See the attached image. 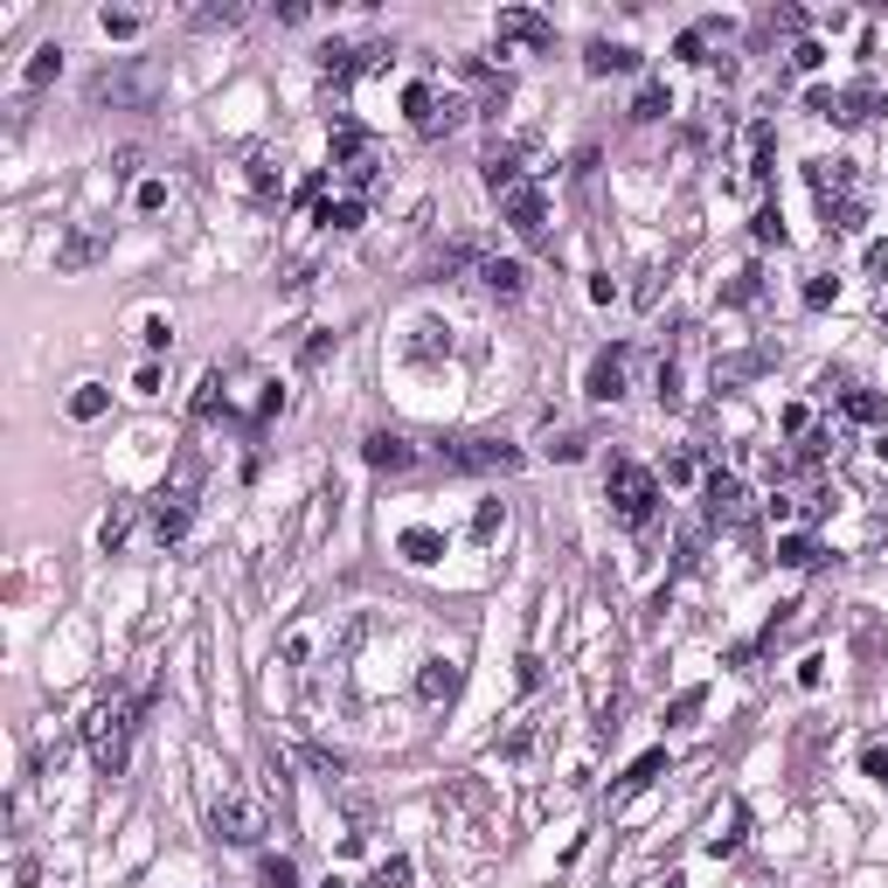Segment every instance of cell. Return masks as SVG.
Returning a JSON list of instances; mask_svg holds the SVG:
<instances>
[{
  "label": "cell",
  "mask_w": 888,
  "mask_h": 888,
  "mask_svg": "<svg viewBox=\"0 0 888 888\" xmlns=\"http://www.w3.org/2000/svg\"><path fill=\"white\" fill-rule=\"evenodd\" d=\"M243 167H251V195H257V202H278V160H271V154H251Z\"/></svg>",
  "instance_id": "cb8c5ba5"
},
{
  "label": "cell",
  "mask_w": 888,
  "mask_h": 888,
  "mask_svg": "<svg viewBox=\"0 0 888 888\" xmlns=\"http://www.w3.org/2000/svg\"><path fill=\"white\" fill-rule=\"evenodd\" d=\"M403 111H410V125L424 132V139H438V132H459L465 125V98L459 90H438V84H410L403 90Z\"/></svg>",
  "instance_id": "277c9868"
},
{
  "label": "cell",
  "mask_w": 888,
  "mask_h": 888,
  "mask_svg": "<svg viewBox=\"0 0 888 888\" xmlns=\"http://www.w3.org/2000/svg\"><path fill=\"white\" fill-rule=\"evenodd\" d=\"M111 174H119V181L139 174V146H119V154H111Z\"/></svg>",
  "instance_id": "f6af8a7d"
},
{
  "label": "cell",
  "mask_w": 888,
  "mask_h": 888,
  "mask_svg": "<svg viewBox=\"0 0 888 888\" xmlns=\"http://www.w3.org/2000/svg\"><path fill=\"white\" fill-rule=\"evenodd\" d=\"M105 403H111V396H105L98 382H77V389H70V403H63V410H70L77 424H98V417H105Z\"/></svg>",
  "instance_id": "7402d4cb"
},
{
  "label": "cell",
  "mask_w": 888,
  "mask_h": 888,
  "mask_svg": "<svg viewBox=\"0 0 888 888\" xmlns=\"http://www.w3.org/2000/svg\"><path fill=\"white\" fill-rule=\"evenodd\" d=\"M583 70H591V77H611V70H638V49H625V42H591V49H583Z\"/></svg>",
  "instance_id": "ac0fdd59"
},
{
  "label": "cell",
  "mask_w": 888,
  "mask_h": 888,
  "mask_svg": "<svg viewBox=\"0 0 888 888\" xmlns=\"http://www.w3.org/2000/svg\"><path fill=\"white\" fill-rule=\"evenodd\" d=\"M778 28H784V35H799V28H805V14H799V8H778V14H764V35H778Z\"/></svg>",
  "instance_id": "ab89813d"
},
{
  "label": "cell",
  "mask_w": 888,
  "mask_h": 888,
  "mask_svg": "<svg viewBox=\"0 0 888 888\" xmlns=\"http://www.w3.org/2000/svg\"><path fill=\"white\" fill-rule=\"evenodd\" d=\"M507 527V500H479V514H472V542H494Z\"/></svg>",
  "instance_id": "f1b7e54d"
},
{
  "label": "cell",
  "mask_w": 888,
  "mask_h": 888,
  "mask_svg": "<svg viewBox=\"0 0 888 888\" xmlns=\"http://www.w3.org/2000/svg\"><path fill=\"white\" fill-rule=\"evenodd\" d=\"M514 465H521V451L500 445V438H459V445H445V472H514Z\"/></svg>",
  "instance_id": "52a82bcc"
},
{
  "label": "cell",
  "mask_w": 888,
  "mask_h": 888,
  "mask_svg": "<svg viewBox=\"0 0 888 888\" xmlns=\"http://www.w3.org/2000/svg\"><path fill=\"white\" fill-rule=\"evenodd\" d=\"M154 535H160V542H181V535H187V507H167V500H160V507H154Z\"/></svg>",
  "instance_id": "4dcf8cb0"
},
{
  "label": "cell",
  "mask_w": 888,
  "mask_h": 888,
  "mask_svg": "<svg viewBox=\"0 0 888 888\" xmlns=\"http://www.w3.org/2000/svg\"><path fill=\"white\" fill-rule=\"evenodd\" d=\"M757 243H784V216L770 209V202H764V209H757Z\"/></svg>",
  "instance_id": "f35d334b"
},
{
  "label": "cell",
  "mask_w": 888,
  "mask_h": 888,
  "mask_svg": "<svg viewBox=\"0 0 888 888\" xmlns=\"http://www.w3.org/2000/svg\"><path fill=\"white\" fill-rule=\"evenodd\" d=\"M396 549H403V562H417V570H424V562L445 556V535H438V527H403V542H396Z\"/></svg>",
  "instance_id": "ffe728a7"
},
{
  "label": "cell",
  "mask_w": 888,
  "mask_h": 888,
  "mask_svg": "<svg viewBox=\"0 0 888 888\" xmlns=\"http://www.w3.org/2000/svg\"><path fill=\"white\" fill-rule=\"evenodd\" d=\"M583 445H591L583 430H562V438H549V459H583Z\"/></svg>",
  "instance_id": "60d3db41"
},
{
  "label": "cell",
  "mask_w": 888,
  "mask_h": 888,
  "mask_svg": "<svg viewBox=\"0 0 888 888\" xmlns=\"http://www.w3.org/2000/svg\"><path fill=\"white\" fill-rule=\"evenodd\" d=\"M604 494H611V514L625 521V527H646V521H653V500H659V479H653L646 465L618 459L611 479H604Z\"/></svg>",
  "instance_id": "3957f363"
},
{
  "label": "cell",
  "mask_w": 888,
  "mask_h": 888,
  "mask_svg": "<svg viewBox=\"0 0 888 888\" xmlns=\"http://www.w3.org/2000/svg\"><path fill=\"white\" fill-rule=\"evenodd\" d=\"M216 834L230 840V847H257L264 840V812L243 799V791H222V799H216Z\"/></svg>",
  "instance_id": "ba28073f"
},
{
  "label": "cell",
  "mask_w": 888,
  "mask_h": 888,
  "mask_svg": "<svg viewBox=\"0 0 888 888\" xmlns=\"http://www.w3.org/2000/svg\"><path fill=\"white\" fill-rule=\"evenodd\" d=\"M708 35H715V22H702V28H688V35H680L673 49L688 56V63H708V56H702V49H708Z\"/></svg>",
  "instance_id": "e575fe53"
},
{
  "label": "cell",
  "mask_w": 888,
  "mask_h": 888,
  "mask_svg": "<svg viewBox=\"0 0 888 888\" xmlns=\"http://www.w3.org/2000/svg\"><path fill=\"white\" fill-rule=\"evenodd\" d=\"M479 278H486V292H494V299H521L527 292V271H521L514 257H486Z\"/></svg>",
  "instance_id": "e0dca14e"
},
{
  "label": "cell",
  "mask_w": 888,
  "mask_h": 888,
  "mask_svg": "<svg viewBox=\"0 0 888 888\" xmlns=\"http://www.w3.org/2000/svg\"><path fill=\"white\" fill-rule=\"evenodd\" d=\"M791 63H799V70H819L826 49H819V42H799V49H791Z\"/></svg>",
  "instance_id": "7dc6e473"
},
{
  "label": "cell",
  "mask_w": 888,
  "mask_h": 888,
  "mask_svg": "<svg viewBox=\"0 0 888 888\" xmlns=\"http://www.w3.org/2000/svg\"><path fill=\"white\" fill-rule=\"evenodd\" d=\"M187 22H195L202 35H216V28H236V22H243V8H236V0H222V8H195Z\"/></svg>",
  "instance_id": "83f0119b"
},
{
  "label": "cell",
  "mask_w": 888,
  "mask_h": 888,
  "mask_svg": "<svg viewBox=\"0 0 888 888\" xmlns=\"http://www.w3.org/2000/svg\"><path fill=\"white\" fill-rule=\"evenodd\" d=\"M847 417H854V424H881L888 410H881V396H867V389H847Z\"/></svg>",
  "instance_id": "1f68e13d"
},
{
  "label": "cell",
  "mask_w": 888,
  "mask_h": 888,
  "mask_svg": "<svg viewBox=\"0 0 888 888\" xmlns=\"http://www.w3.org/2000/svg\"><path fill=\"white\" fill-rule=\"evenodd\" d=\"M500 49H556V22L535 8H500Z\"/></svg>",
  "instance_id": "8fae6325"
},
{
  "label": "cell",
  "mask_w": 888,
  "mask_h": 888,
  "mask_svg": "<svg viewBox=\"0 0 888 888\" xmlns=\"http://www.w3.org/2000/svg\"><path fill=\"white\" fill-rule=\"evenodd\" d=\"M98 257H111V230H98V222H84V230L56 243V271H90Z\"/></svg>",
  "instance_id": "4fadbf2b"
},
{
  "label": "cell",
  "mask_w": 888,
  "mask_h": 888,
  "mask_svg": "<svg viewBox=\"0 0 888 888\" xmlns=\"http://www.w3.org/2000/svg\"><path fill=\"white\" fill-rule=\"evenodd\" d=\"M805 105L819 111V119H834V125H861L867 111H881V98H875L867 84H854V90H812Z\"/></svg>",
  "instance_id": "7c38bea8"
},
{
  "label": "cell",
  "mask_w": 888,
  "mask_h": 888,
  "mask_svg": "<svg viewBox=\"0 0 888 888\" xmlns=\"http://www.w3.org/2000/svg\"><path fill=\"white\" fill-rule=\"evenodd\" d=\"M125 527H132V507H111V514H105V527H98V542H105V549H119V542H125Z\"/></svg>",
  "instance_id": "d590c367"
},
{
  "label": "cell",
  "mask_w": 888,
  "mask_h": 888,
  "mask_svg": "<svg viewBox=\"0 0 888 888\" xmlns=\"http://www.w3.org/2000/svg\"><path fill=\"white\" fill-rule=\"evenodd\" d=\"M257 881H264V888H299V861H292V854H264V861H257Z\"/></svg>",
  "instance_id": "d4e9b609"
},
{
  "label": "cell",
  "mask_w": 888,
  "mask_h": 888,
  "mask_svg": "<svg viewBox=\"0 0 888 888\" xmlns=\"http://www.w3.org/2000/svg\"><path fill=\"white\" fill-rule=\"evenodd\" d=\"M98 22H105V35H111V42H132V35H139V14H132V8H105Z\"/></svg>",
  "instance_id": "d6a6232c"
},
{
  "label": "cell",
  "mask_w": 888,
  "mask_h": 888,
  "mask_svg": "<svg viewBox=\"0 0 888 888\" xmlns=\"http://www.w3.org/2000/svg\"><path fill=\"white\" fill-rule=\"evenodd\" d=\"M750 181H770V119L750 125Z\"/></svg>",
  "instance_id": "4316f807"
},
{
  "label": "cell",
  "mask_w": 888,
  "mask_h": 888,
  "mask_svg": "<svg viewBox=\"0 0 888 888\" xmlns=\"http://www.w3.org/2000/svg\"><path fill=\"white\" fill-rule=\"evenodd\" d=\"M375 881H382V888H410V861H403V854H389L382 867H375Z\"/></svg>",
  "instance_id": "74e56055"
},
{
  "label": "cell",
  "mask_w": 888,
  "mask_h": 888,
  "mask_svg": "<svg viewBox=\"0 0 888 888\" xmlns=\"http://www.w3.org/2000/svg\"><path fill=\"white\" fill-rule=\"evenodd\" d=\"M805 181H812V195L826 202V222H840L847 209H861V202H854V160H812Z\"/></svg>",
  "instance_id": "5b68a950"
},
{
  "label": "cell",
  "mask_w": 888,
  "mask_h": 888,
  "mask_svg": "<svg viewBox=\"0 0 888 888\" xmlns=\"http://www.w3.org/2000/svg\"><path fill=\"white\" fill-rule=\"evenodd\" d=\"M438 348H451V333L438 327V319H424L417 327V354H438Z\"/></svg>",
  "instance_id": "b9f144b4"
},
{
  "label": "cell",
  "mask_w": 888,
  "mask_h": 888,
  "mask_svg": "<svg viewBox=\"0 0 888 888\" xmlns=\"http://www.w3.org/2000/svg\"><path fill=\"white\" fill-rule=\"evenodd\" d=\"M362 195H340V202H327V209H319V222H327V230L333 236H354V230H362Z\"/></svg>",
  "instance_id": "44dd1931"
},
{
  "label": "cell",
  "mask_w": 888,
  "mask_h": 888,
  "mask_svg": "<svg viewBox=\"0 0 888 888\" xmlns=\"http://www.w3.org/2000/svg\"><path fill=\"white\" fill-rule=\"evenodd\" d=\"M56 70H63V42H42V49L28 56V70H22V90H49Z\"/></svg>",
  "instance_id": "d6986e66"
},
{
  "label": "cell",
  "mask_w": 888,
  "mask_h": 888,
  "mask_svg": "<svg viewBox=\"0 0 888 888\" xmlns=\"http://www.w3.org/2000/svg\"><path fill=\"white\" fill-rule=\"evenodd\" d=\"M659 770H667V750H646V757H638V764L625 770V791H646V784L659 778Z\"/></svg>",
  "instance_id": "f546056e"
},
{
  "label": "cell",
  "mask_w": 888,
  "mask_h": 888,
  "mask_svg": "<svg viewBox=\"0 0 888 888\" xmlns=\"http://www.w3.org/2000/svg\"><path fill=\"white\" fill-rule=\"evenodd\" d=\"M722 299H729V306H750V299H757V271H735V285Z\"/></svg>",
  "instance_id": "ee69618b"
},
{
  "label": "cell",
  "mask_w": 888,
  "mask_h": 888,
  "mask_svg": "<svg viewBox=\"0 0 888 888\" xmlns=\"http://www.w3.org/2000/svg\"><path fill=\"white\" fill-rule=\"evenodd\" d=\"M362 459H368L375 472H403L410 459H417V451H410V438H396V430H375V438L362 445Z\"/></svg>",
  "instance_id": "2e32d148"
},
{
  "label": "cell",
  "mask_w": 888,
  "mask_h": 888,
  "mask_svg": "<svg viewBox=\"0 0 888 888\" xmlns=\"http://www.w3.org/2000/svg\"><path fill=\"white\" fill-rule=\"evenodd\" d=\"M867 271H875V278H888V243H867Z\"/></svg>",
  "instance_id": "681fc988"
},
{
  "label": "cell",
  "mask_w": 888,
  "mask_h": 888,
  "mask_svg": "<svg viewBox=\"0 0 888 888\" xmlns=\"http://www.w3.org/2000/svg\"><path fill=\"white\" fill-rule=\"evenodd\" d=\"M834 292H840V285H834V278L819 271V278H812V285H805V306H812V313H819V306H834Z\"/></svg>",
  "instance_id": "7bdbcfd3"
},
{
  "label": "cell",
  "mask_w": 888,
  "mask_h": 888,
  "mask_svg": "<svg viewBox=\"0 0 888 888\" xmlns=\"http://www.w3.org/2000/svg\"><path fill=\"white\" fill-rule=\"evenodd\" d=\"M139 340H146V348H154V354H160V348H167V340H174V327H167V319H146V327H139Z\"/></svg>",
  "instance_id": "bcb514c9"
},
{
  "label": "cell",
  "mask_w": 888,
  "mask_h": 888,
  "mask_svg": "<svg viewBox=\"0 0 888 888\" xmlns=\"http://www.w3.org/2000/svg\"><path fill=\"white\" fill-rule=\"evenodd\" d=\"M583 389H591V403H618L632 389V348H604L591 375H583Z\"/></svg>",
  "instance_id": "30bf717a"
},
{
  "label": "cell",
  "mask_w": 888,
  "mask_h": 888,
  "mask_svg": "<svg viewBox=\"0 0 888 888\" xmlns=\"http://www.w3.org/2000/svg\"><path fill=\"white\" fill-rule=\"evenodd\" d=\"M702 514H708V527H743V521H750V486L735 479V472H708Z\"/></svg>",
  "instance_id": "8992f818"
},
{
  "label": "cell",
  "mask_w": 888,
  "mask_h": 888,
  "mask_svg": "<svg viewBox=\"0 0 888 888\" xmlns=\"http://www.w3.org/2000/svg\"><path fill=\"white\" fill-rule=\"evenodd\" d=\"M132 722H139V702H105V708H90L84 743H90V757H98V770H105V778H119V770H125Z\"/></svg>",
  "instance_id": "6da1fadb"
},
{
  "label": "cell",
  "mask_w": 888,
  "mask_h": 888,
  "mask_svg": "<svg viewBox=\"0 0 888 888\" xmlns=\"http://www.w3.org/2000/svg\"><path fill=\"white\" fill-rule=\"evenodd\" d=\"M861 764H867V778H875V784H888V750H867Z\"/></svg>",
  "instance_id": "c3c4849f"
},
{
  "label": "cell",
  "mask_w": 888,
  "mask_h": 888,
  "mask_svg": "<svg viewBox=\"0 0 888 888\" xmlns=\"http://www.w3.org/2000/svg\"><path fill=\"white\" fill-rule=\"evenodd\" d=\"M84 98L90 105H154L160 98V70L154 63H111V70H98V77L84 84Z\"/></svg>",
  "instance_id": "7a4b0ae2"
},
{
  "label": "cell",
  "mask_w": 888,
  "mask_h": 888,
  "mask_svg": "<svg viewBox=\"0 0 888 888\" xmlns=\"http://www.w3.org/2000/svg\"><path fill=\"white\" fill-rule=\"evenodd\" d=\"M500 209H507V222H514V236H521V243H549V202H542V187H535V181H521L514 195L500 202Z\"/></svg>",
  "instance_id": "9c48e42d"
},
{
  "label": "cell",
  "mask_w": 888,
  "mask_h": 888,
  "mask_svg": "<svg viewBox=\"0 0 888 888\" xmlns=\"http://www.w3.org/2000/svg\"><path fill=\"white\" fill-rule=\"evenodd\" d=\"M667 111H673L667 84H659V77H646V84H638V105H632V119H667Z\"/></svg>",
  "instance_id": "484cf974"
},
{
  "label": "cell",
  "mask_w": 888,
  "mask_h": 888,
  "mask_svg": "<svg viewBox=\"0 0 888 888\" xmlns=\"http://www.w3.org/2000/svg\"><path fill=\"white\" fill-rule=\"evenodd\" d=\"M459 688H465V667H459V659H424V667H417V702L424 708H445V702H459Z\"/></svg>",
  "instance_id": "5bb4252c"
},
{
  "label": "cell",
  "mask_w": 888,
  "mask_h": 888,
  "mask_svg": "<svg viewBox=\"0 0 888 888\" xmlns=\"http://www.w3.org/2000/svg\"><path fill=\"white\" fill-rule=\"evenodd\" d=\"M479 174H486V187H494V195L507 202V195H514V187L527 181V174H521V146H494V154L479 160Z\"/></svg>",
  "instance_id": "9a60e30c"
},
{
  "label": "cell",
  "mask_w": 888,
  "mask_h": 888,
  "mask_svg": "<svg viewBox=\"0 0 888 888\" xmlns=\"http://www.w3.org/2000/svg\"><path fill=\"white\" fill-rule=\"evenodd\" d=\"M702 702H708V688H688V694H673L667 722H694V715H702Z\"/></svg>",
  "instance_id": "836d02e7"
},
{
  "label": "cell",
  "mask_w": 888,
  "mask_h": 888,
  "mask_svg": "<svg viewBox=\"0 0 888 888\" xmlns=\"http://www.w3.org/2000/svg\"><path fill=\"white\" fill-rule=\"evenodd\" d=\"M319 888H348V881H319Z\"/></svg>",
  "instance_id": "f907efd6"
},
{
  "label": "cell",
  "mask_w": 888,
  "mask_h": 888,
  "mask_svg": "<svg viewBox=\"0 0 888 888\" xmlns=\"http://www.w3.org/2000/svg\"><path fill=\"white\" fill-rule=\"evenodd\" d=\"M778 562H784V570H819V542H812V535H784L778 542Z\"/></svg>",
  "instance_id": "603a6c76"
},
{
  "label": "cell",
  "mask_w": 888,
  "mask_h": 888,
  "mask_svg": "<svg viewBox=\"0 0 888 888\" xmlns=\"http://www.w3.org/2000/svg\"><path fill=\"white\" fill-rule=\"evenodd\" d=\"M299 764H313V770H319V778H340V770H348V764H340V757H333V750H313V743H306V750H299Z\"/></svg>",
  "instance_id": "8d00e7d4"
}]
</instances>
